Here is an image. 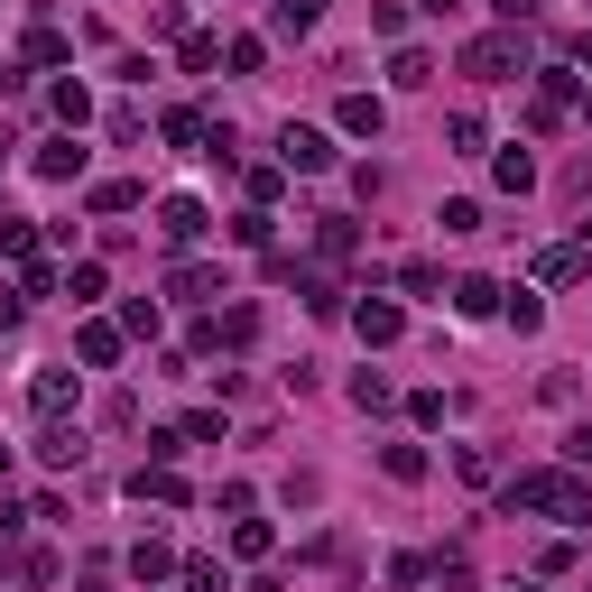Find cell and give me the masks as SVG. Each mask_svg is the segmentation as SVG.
<instances>
[{
  "mask_svg": "<svg viewBox=\"0 0 592 592\" xmlns=\"http://www.w3.org/2000/svg\"><path fill=\"white\" fill-rule=\"evenodd\" d=\"M500 315H509V324H519V333H537V324H547V305H537V297L519 288V297H500Z\"/></svg>",
  "mask_w": 592,
  "mask_h": 592,
  "instance_id": "obj_21",
  "label": "cell"
},
{
  "mask_svg": "<svg viewBox=\"0 0 592 592\" xmlns=\"http://www.w3.org/2000/svg\"><path fill=\"white\" fill-rule=\"evenodd\" d=\"M0 158H10V148H0Z\"/></svg>",
  "mask_w": 592,
  "mask_h": 592,
  "instance_id": "obj_33",
  "label": "cell"
},
{
  "mask_svg": "<svg viewBox=\"0 0 592 592\" xmlns=\"http://www.w3.org/2000/svg\"><path fill=\"white\" fill-rule=\"evenodd\" d=\"M454 305H463V315H500V288H491V278H463Z\"/></svg>",
  "mask_w": 592,
  "mask_h": 592,
  "instance_id": "obj_17",
  "label": "cell"
},
{
  "mask_svg": "<svg viewBox=\"0 0 592 592\" xmlns=\"http://www.w3.org/2000/svg\"><path fill=\"white\" fill-rule=\"evenodd\" d=\"M56 112L74 121V131H84V121H93V93H84V84H56Z\"/></svg>",
  "mask_w": 592,
  "mask_h": 592,
  "instance_id": "obj_26",
  "label": "cell"
},
{
  "mask_svg": "<svg viewBox=\"0 0 592 592\" xmlns=\"http://www.w3.org/2000/svg\"><path fill=\"white\" fill-rule=\"evenodd\" d=\"M509 509H537V519L592 528V491H583V472H519V481H509Z\"/></svg>",
  "mask_w": 592,
  "mask_h": 592,
  "instance_id": "obj_1",
  "label": "cell"
},
{
  "mask_svg": "<svg viewBox=\"0 0 592 592\" xmlns=\"http://www.w3.org/2000/svg\"><path fill=\"white\" fill-rule=\"evenodd\" d=\"M426 10H435V19H445V10H463V0H426Z\"/></svg>",
  "mask_w": 592,
  "mask_h": 592,
  "instance_id": "obj_31",
  "label": "cell"
},
{
  "mask_svg": "<svg viewBox=\"0 0 592 592\" xmlns=\"http://www.w3.org/2000/svg\"><path fill=\"white\" fill-rule=\"evenodd\" d=\"M315 19H324V0H269V29L278 38H305Z\"/></svg>",
  "mask_w": 592,
  "mask_h": 592,
  "instance_id": "obj_9",
  "label": "cell"
},
{
  "mask_svg": "<svg viewBox=\"0 0 592 592\" xmlns=\"http://www.w3.org/2000/svg\"><path fill=\"white\" fill-rule=\"evenodd\" d=\"M583 250H592V214H583Z\"/></svg>",
  "mask_w": 592,
  "mask_h": 592,
  "instance_id": "obj_32",
  "label": "cell"
},
{
  "mask_svg": "<svg viewBox=\"0 0 592 592\" xmlns=\"http://www.w3.org/2000/svg\"><path fill=\"white\" fill-rule=\"evenodd\" d=\"M56 288H65V297H102V260H84V269H65Z\"/></svg>",
  "mask_w": 592,
  "mask_h": 592,
  "instance_id": "obj_28",
  "label": "cell"
},
{
  "mask_svg": "<svg viewBox=\"0 0 592 592\" xmlns=\"http://www.w3.org/2000/svg\"><path fill=\"white\" fill-rule=\"evenodd\" d=\"M74 352H84L93 371H112L121 362V324H84V333H74Z\"/></svg>",
  "mask_w": 592,
  "mask_h": 592,
  "instance_id": "obj_11",
  "label": "cell"
},
{
  "mask_svg": "<svg viewBox=\"0 0 592 592\" xmlns=\"http://www.w3.org/2000/svg\"><path fill=\"white\" fill-rule=\"evenodd\" d=\"M158 231H167L176 250H186V241H204V204H195V195H167V204H158Z\"/></svg>",
  "mask_w": 592,
  "mask_h": 592,
  "instance_id": "obj_6",
  "label": "cell"
},
{
  "mask_svg": "<svg viewBox=\"0 0 592 592\" xmlns=\"http://www.w3.org/2000/svg\"><path fill=\"white\" fill-rule=\"evenodd\" d=\"M38 176H46V186H74V176H84V148H74V139H46V148H38Z\"/></svg>",
  "mask_w": 592,
  "mask_h": 592,
  "instance_id": "obj_7",
  "label": "cell"
},
{
  "mask_svg": "<svg viewBox=\"0 0 592 592\" xmlns=\"http://www.w3.org/2000/svg\"><path fill=\"white\" fill-rule=\"evenodd\" d=\"M491 10L509 19V29H528V19H537V0H491Z\"/></svg>",
  "mask_w": 592,
  "mask_h": 592,
  "instance_id": "obj_29",
  "label": "cell"
},
{
  "mask_svg": "<svg viewBox=\"0 0 592 592\" xmlns=\"http://www.w3.org/2000/svg\"><path fill=\"white\" fill-rule=\"evenodd\" d=\"M380 463H390V481H426V454H417V445H390Z\"/></svg>",
  "mask_w": 592,
  "mask_h": 592,
  "instance_id": "obj_22",
  "label": "cell"
},
{
  "mask_svg": "<svg viewBox=\"0 0 592 592\" xmlns=\"http://www.w3.org/2000/svg\"><path fill=\"white\" fill-rule=\"evenodd\" d=\"M131 491H139V500H167V509H176V500H186V481H176L167 463H158V472H148V463H139V481H131Z\"/></svg>",
  "mask_w": 592,
  "mask_h": 592,
  "instance_id": "obj_16",
  "label": "cell"
},
{
  "mask_svg": "<svg viewBox=\"0 0 592 592\" xmlns=\"http://www.w3.org/2000/svg\"><path fill=\"white\" fill-rule=\"evenodd\" d=\"M352 324H362V343H398V333H407V315H398L390 297H362V305H352Z\"/></svg>",
  "mask_w": 592,
  "mask_h": 592,
  "instance_id": "obj_5",
  "label": "cell"
},
{
  "mask_svg": "<svg viewBox=\"0 0 592 592\" xmlns=\"http://www.w3.org/2000/svg\"><path fill=\"white\" fill-rule=\"evenodd\" d=\"M583 112H592V102H583Z\"/></svg>",
  "mask_w": 592,
  "mask_h": 592,
  "instance_id": "obj_34",
  "label": "cell"
},
{
  "mask_svg": "<svg viewBox=\"0 0 592 592\" xmlns=\"http://www.w3.org/2000/svg\"><path fill=\"white\" fill-rule=\"evenodd\" d=\"M74 407V371H38V417H65Z\"/></svg>",
  "mask_w": 592,
  "mask_h": 592,
  "instance_id": "obj_14",
  "label": "cell"
},
{
  "mask_svg": "<svg viewBox=\"0 0 592 592\" xmlns=\"http://www.w3.org/2000/svg\"><path fill=\"white\" fill-rule=\"evenodd\" d=\"M315 250H324V260H352V250H362V231H352L343 214H324V222H315Z\"/></svg>",
  "mask_w": 592,
  "mask_h": 592,
  "instance_id": "obj_12",
  "label": "cell"
},
{
  "mask_svg": "<svg viewBox=\"0 0 592 592\" xmlns=\"http://www.w3.org/2000/svg\"><path fill=\"white\" fill-rule=\"evenodd\" d=\"M398 390H390V380H380V371H362V380H352V407H390Z\"/></svg>",
  "mask_w": 592,
  "mask_h": 592,
  "instance_id": "obj_27",
  "label": "cell"
},
{
  "mask_svg": "<svg viewBox=\"0 0 592 592\" xmlns=\"http://www.w3.org/2000/svg\"><path fill=\"white\" fill-rule=\"evenodd\" d=\"M278 167H288V176H324L333 167V139L305 131V121H288V131H278Z\"/></svg>",
  "mask_w": 592,
  "mask_h": 592,
  "instance_id": "obj_2",
  "label": "cell"
},
{
  "mask_svg": "<svg viewBox=\"0 0 592 592\" xmlns=\"http://www.w3.org/2000/svg\"><path fill=\"white\" fill-rule=\"evenodd\" d=\"M500 186H509V195L537 186V158H528V148H500Z\"/></svg>",
  "mask_w": 592,
  "mask_h": 592,
  "instance_id": "obj_18",
  "label": "cell"
},
{
  "mask_svg": "<svg viewBox=\"0 0 592 592\" xmlns=\"http://www.w3.org/2000/svg\"><path fill=\"white\" fill-rule=\"evenodd\" d=\"M564 454H574V463H592V417H583L574 435H564Z\"/></svg>",
  "mask_w": 592,
  "mask_h": 592,
  "instance_id": "obj_30",
  "label": "cell"
},
{
  "mask_svg": "<svg viewBox=\"0 0 592 592\" xmlns=\"http://www.w3.org/2000/svg\"><path fill=\"white\" fill-rule=\"evenodd\" d=\"M38 463H56V472H65V463H84V435H74L65 417H46V435H38Z\"/></svg>",
  "mask_w": 592,
  "mask_h": 592,
  "instance_id": "obj_8",
  "label": "cell"
},
{
  "mask_svg": "<svg viewBox=\"0 0 592 592\" xmlns=\"http://www.w3.org/2000/svg\"><path fill=\"white\" fill-rule=\"evenodd\" d=\"M583 269H592V250H537V278H547V288H574Z\"/></svg>",
  "mask_w": 592,
  "mask_h": 592,
  "instance_id": "obj_10",
  "label": "cell"
},
{
  "mask_svg": "<svg viewBox=\"0 0 592 592\" xmlns=\"http://www.w3.org/2000/svg\"><path fill=\"white\" fill-rule=\"evenodd\" d=\"M435 222H445V241H463V231H481V204H472V195H454Z\"/></svg>",
  "mask_w": 592,
  "mask_h": 592,
  "instance_id": "obj_19",
  "label": "cell"
},
{
  "mask_svg": "<svg viewBox=\"0 0 592 592\" xmlns=\"http://www.w3.org/2000/svg\"><path fill=\"white\" fill-rule=\"evenodd\" d=\"M131 204H139V186H121V176H112V186H93V214H131Z\"/></svg>",
  "mask_w": 592,
  "mask_h": 592,
  "instance_id": "obj_23",
  "label": "cell"
},
{
  "mask_svg": "<svg viewBox=\"0 0 592 592\" xmlns=\"http://www.w3.org/2000/svg\"><path fill=\"white\" fill-rule=\"evenodd\" d=\"M131 574H139V583H167V574H176V555L158 547V537H139V547H131Z\"/></svg>",
  "mask_w": 592,
  "mask_h": 592,
  "instance_id": "obj_15",
  "label": "cell"
},
{
  "mask_svg": "<svg viewBox=\"0 0 592 592\" xmlns=\"http://www.w3.org/2000/svg\"><path fill=\"white\" fill-rule=\"evenodd\" d=\"M231 555H269V519H241V528H231Z\"/></svg>",
  "mask_w": 592,
  "mask_h": 592,
  "instance_id": "obj_25",
  "label": "cell"
},
{
  "mask_svg": "<svg viewBox=\"0 0 592 592\" xmlns=\"http://www.w3.org/2000/svg\"><path fill=\"white\" fill-rule=\"evenodd\" d=\"M463 74H481V84H509V74H519V38H472V46H463Z\"/></svg>",
  "mask_w": 592,
  "mask_h": 592,
  "instance_id": "obj_3",
  "label": "cell"
},
{
  "mask_svg": "<svg viewBox=\"0 0 592 592\" xmlns=\"http://www.w3.org/2000/svg\"><path fill=\"white\" fill-rule=\"evenodd\" d=\"M176 435H186V445H222V417H214V407H195V417L176 426Z\"/></svg>",
  "mask_w": 592,
  "mask_h": 592,
  "instance_id": "obj_24",
  "label": "cell"
},
{
  "mask_svg": "<svg viewBox=\"0 0 592 592\" xmlns=\"http://www.w3.org/2000/svg\"><path fill=\"white\" fill-rule=\"evenodd\" d=\"M380 121H390V112H380L371 93H343V131H352V139H380Z\"/></svg>",
  "mask_w": 592,
  "mask_h": 592,
  "instance_id": "obj_13",
  "label": "cell"
},
{
  "mask_svg": "<svg viewBox=\"0 0 592 592\" xmlns=\"http://www.w3.org/2000/svg\"><path fill=\"white\" fill-rule=\"evenodd\" d=\"M390 84H407V93H417V84H435V56H417V46H407V56L390 65Z\"/></svg>",
  "mask_w": 592,
  "mask_h": 592,
  "instance_id": "obj_20",
  "label": "cell"
},
{
  "mask_svg": "<svg viewBox=\"0 0 592 592\" xmlns=\"http://www.w3.org/2000/svg\"><path fill=\"white\" fill-rule=\"evenodd\" d=\"M564 112H574V74H564V65H547V74H537V102H528V121H537V131H555Z\"/></svg>",
  "mask_w": 592,
  "mask_h": 592,
  "instance_id": "obj_4",
  "label": "cell"
}]
</instances>
